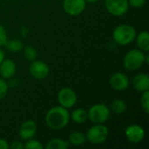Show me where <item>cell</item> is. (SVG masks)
<instances>
[{
	"instance_id": "2",
	"label": "cell",
	"mask_w": 149,
	"mask_h": 149,
	"mask_svg": "<svg viewBox=\"0 0 149 149\" xmlns=\"http://www.w3.org/2000/svg\"><path fill=\"white\" fill-rule=\"evenodd\" d=\"M149 56L148 52H144L140 49H131L123 58V67L129 72L137 71L144 65L148 64Z\"/></svg>"
},
{
	"instance_id": "19",
	"label": "cell",
	"mask_w": 149,
	"mask_h": 149,
	"mask_svg": "<svg viewBox=\"0 0 149 149\" xmlns=\"http://www.w3.org/2000/svg\"><path fill=\"white\" fill-rule=\"evenodd\" d=\"M4 46H5L6 50L9 51L10 52L17 53L19 52H22V50L24 48V44L18 38H12V39L7 40Z\"/></svg>"
},
{
	"instance_id": "5",
	"label": "cell",
	"mask_w": 149,
	"mask_h": 149,
	"mask_svg": "<svg viewBox=\"0 0 149 149\" xmlns=\"http://www.w3.org/2000/svg\"><path fill=\"white\" fill-rule=\"evenodd\" d=\"M86 141L93 145H101L109 136V129L105 124H93L86 134Z\"/></svg>"
},
{
	"instance_id": "4",
	"label": "cell",
	"mask_w": 149,
	"mask_h": 149,
	"mask_svg": "<svg viewBox=\"0 0 149 149\" xmlns=\"http://www.w3.org/2000/svg\"><path fill=\"white\" fill-rule=\"evenodd\" d=\"M88 120L93 124H105L111 116L109 107L104 103L93 105L87 111Z\"/></svg>"
},
{
	"instance_id": "16",
	"label": "cell",
	"mask_w": 149,
	"mask_h": 149,
	"mask_svg": "<svg viewBox=\"0 0 149 149\" xmlns=\"http://www.w3.org/2000/svg\"><path fill=\"white\" fill-rule=\"evenodd\" d=\"M136 45L138 49L144 52H148L149 51V33L147 31H142L140 33H137Z\"/></svg>"
},
{
	"instance_id": "25",
	"label": "cell",
	"mask_w": 149,
	"mask_h": 149,
	"mask_svg": "<svg viewBox=\"0 0 149 149\" xmlns=\"http://www.w3.org/2000/svg\"><path fill=\"white\" fill-rule=\"evenodd\" d=\"M8 40V36L5 28L0 24V47L4 46L6 41Z\"/></svg>"
},
{
	"instance_id": "26",
	"label": "cell",
	"mask_w": 149,
	"mask_h": 149,
	"mask_svg": "<svg viewBox=\"0 0 149 149\" xmlns=\"http://www.w3.org/2000/svg\"><path fill=\"white\" fill-rule=\"evenodd\" d=\"M147 0H128V4L129 6L138 9V8H141L146 4Z\"/></svg>"
},
{
	"instance_id": "22",
	"label": "cell",
	"mask_w": 149,
	"mask_h": 149,
	"mask_svg": "<svg viewBox=\"0 0 149 149\" xmlns=\"http://www.w3.org/2000/svg\"><path fill=\"white\" fill-rule=\"evenodd\" d=\"M140 105L145 113H149V91L141 93V96L140 99Z\"/></svg>"
},
{
	"instance_id": "13",
	"label": "cell",
	"mask_w": 149,
	"mask_h": 149,
	"mask_svg": "<svg viewBox=\"0 0 149 149\" xmlns=\"http://www.w3.org/2000/svg\"><path fill=\"white\" fill-rule=\"evenodd\" d=\"M16 72V63L10 58H4L3 62L0 64V77H2L4 79H10L15 76Z\"/></svg>"
},
{
	"instance_id": "8",
	"label": "cell",
	"mask_w": 149,
	"mask_h": 149,
	"mask_svg": "<svg viewBox=\"0 0 149 149\" xmlns=\"http://www.w3.org/2000/svg\"><path fill=\"white\" fill-rule=\"evenodd\" d=\"M105 7L111 15L121 17L128 11L129 4L128 0H105Z\"/></svg>"
},
{
	"instance_id": "10",
	"label": "cell",
	"mask_w": 149,
	"mask_h": 149,
	"mask_svg": "<svg viewBox=\"0 0 149 149\" xmlns=\"http://www.w3.org/2000/svg\"><path fill=\"white\" fill-rule=\"evenodd\" d=\"M146 135L145 129L143 127L138 124H132L126 127L125 129V136L127 140L132 144H139L141 143Z\"/></svg>"
},
{
	"instance_id": "3",
	"label": "cell",
	"mask_w": 149,
	"mask_h": 149,
	"mask_svg": "<svg viewBox=\"0 0 149 149\" xmlns=\"http://www.w3.org/2000/svg\"><path fill=\"white\" fill-rule=\"evenodd\" d=\"M137 31L135 28L128 24H121L117 25L113 31L112 37L114 41L119 45L126 46L135 40Z\"/></svg>"
},
{
	"instance_id": "15",
	"label": "cell",
	"mask_w": 149,
	"mask_h": 149,
	"mask_svg": "<svg viewBox=\"0 0 149 149\" xmlns=\"http://www.w3.org/2000/svg\"><path fill=\"white\" fill-rule=\"evenodd\" d=\"M70 120H72L74 123H76L78 125L84 124L88 120L87 111L81 107L75 108L70 113Z\"/></svg>"
},
{
	"instance_id": "7",
	"label": "cell",
	"mask_w": 149,
	"mask_h": 149,
	"mask_svg": "<svg viewBox=\"0 0 149 149\" xmlns=\"http://www.w3.org/2000/svg\"><path fill=\"white\" fill-rule=\"evenodd\" d=\"M29 72L33 79L43 80L48 77L50 73V68L45 62L35 59L34 61H31L29 65Z\"/></svg>"
},
{
	"instance_id": "17",
	"label": "cell",
	"mask_w": 149,
	"mask_h": 149,
	"mask_svg": "<svg viewBox=\"0 0 149 149\" xmlns=\"http://www.w3.org/2000/svg\"><path fill=\"white\" fill-rule=\"evenodd\" d=\"M68 143L69 145L74 147H80L83 146L86 142V134L80 131H75L70 134L68 137Z\"/></svg>"
},
{
	"instance_id": "24",
	"label": "cell",
	"mask_w": 149,
	"mask_h": 149,
	"mask_svg": "<svg viewBox=\"0 0 149 149\" xmlns=\"http://www.w3.org/2000/svg\"><path fill=\"white\" fill-rule=\"evenodd\" d=\"M8 90H9V85L6 79L0 77V100H3L6 96Z\"/></svg>"
},
{
	"instance_id": "30",
	"label": "cell",
	"mask_w": 149,
	"mask_h": 149,
	"mask_svg": "<svg viewBox=\"0 0 149 149\" xmlns=\"http://www.w3.org/2000/svg\"><path fill=\"white\" fill-rule=\"evenodd\" d=\"M5 58V55H4V52H3V51L1 49V47H0V64L3 62V60Z\"/></svg>"
},
{
	"instance_id": "14",
	"label": "cell",
	"mask_w": 149,
	"mask_h": 149,
	"mask_svg": "<svg viewBox=\"0 0 149 149\" xmlns=\"http://www.w3.org/2000/svg\"><path fill=\"white\" fill-rule=\"evenodd\" d=\"M132 84L133 87L140 93L149 91V75L147 72L137 73L133 78Z\"/></svg>"
},
{
	"instance_id": "29",
	"label": "cell",
	"mask_w": 149,
	"mask_h": 149,
	"mask_svg": "<svg viewBox=\"0 0 149 149\" xmlns=\"http://www.w3.org/2000/svg\"><path fill=\"white\" fill-rule=\"evenodd\" d=\"M20 33H21V36H22L23 38H25V37H27V35L29 34V29H28L26 26H23V27L21 28Z\"/></svg>"
},
{
	"instance_id": "11",
	"label": "cell",
	"mask_w": 149,
	"mask_h": 149,
	"mask_svg": "<svg viewBox=\"0 0 149 149\" xmlns=\"http://www.w3.org/2000/svg\"><path fill=\"white\" fill-rule=\"evenodd\" d=\"M129 84H130V80L128 77L125 73L120 72H117L112 74L109 79V85L111 88L118 92H122L127 90L129 86Z\"/></svg>"
},
{
	"instance_id": "23",
	"label": "cell",
	"mask_w": 149,
	"mask_h": 149,
	"mask_svg": "<svg viewBox=\"0 0 149 149\" xmlns=\"http://www.w3.org/2000/svg\"><path fill=\"white\" fill-rule=\"evenodd\" d=\"M24 148L25 149H43L44 145L38 140H35L34 138H31L30 140L25 141V143L24 144Z\"/></svg>"
},
{
	"instance_id": "1",
	"label": "cell",
	"mask_w": 149,
	"mask_h": 149,
	"mask_svg": "<svg viewBox=\"0 0 149 149\" xmlns=\"http://www.w3.org/2000/svg\"><path fill=\"white\" fill-rule=\"evenodd\" d=\"M45 121L52 130H61L70 122V113L61 106L53 107L47 111Z\"/></svg>"
},
{
	"instance_id": "18",
	"label": "cell",
	"mask_w": 149,
	"mask_h": 149,
	"mask_svg": "<svg viewBox=\"0 0 149 149\" xmlns=\"http://www.w3.org/2000/svg\"><path fill=\"white\" fill-rule=\"evenodd\" d=\"M109 108H110L111 113H113L117 115H120V114H123L127 111V105L125 100L121 99H116L111 102Z\"/></svg>"
},
{
	"instance_id": "20",
	"label": "cell",
	"mask_w": 149,
	"mask_h": 149,
	"mask_svg": "<svg viewBox=\"0 0 149 149\" xmlns=\"http://www.w3.org/2000/svg\"><path fill=\"white\" fill-rule=\"evenodd\" d=\"M69 143L67 141L60 139V138H54L50 140L46 146V149H67L69 148Z\"/></svg>"
},
{
	"instance_id": "6",
	"label": "cell",
	"mask_w": 149,
	"mask_h": 149,
	"mask_svg": "<svg viewBox=\"0 0 149 149\" xmlns=\"http://www.w3.org/2000/svg\"><path fill=\"white\" fill-rule=\"evenodd\" d=\"M57 99L59 106L66 109H71L76 105L78 97L75 91L72 90V88L63 87L58 91Z\"/></svg>"
},
{
	"instance_id": "12",
	"label": "cell",
	"mask_w": 149,
	"mask_h": 149,
	"mask_svg": "<svg viewBox=\"0 0 149 149\" xmlns=\"http://www.w3.org/2000/svg\"><path fill=\"white\" fill-rule=\"evenodd\" d=\"M37 132H38V125L32 120H27L24 121L18 129L19 137L21 138V140L24 141L31 138H34V136L37 134Z\"/></svg>"
},
{
	"instance_id": "27",
	"label": "cell",
	"mask_w": 149,
	"mask_h": 149,
	"mask_svg": "<svg viewBox=\"0 0 149 149\" xmlns=\"http://www.w3.org/2000/svg\"><path fill=\"white\" fill-rule=\"evenodd\" d=\"M9 148L11 149H23L24 143L19 141H14L10 144H9Z\"/></svg>"
},
{
	"instance_id": "31",
	"label": "cell",
	"mask_w": 149,
	"mask_h": 149,
	"mask_svg": "<svg viewBox=\"0 0 149 149\" xmlns=\"http://www.w3.org/2000/svg\"><path fill=\"white\" fill-rule=\"evenodd\" d=\"M86 3H90V4H94L97 3L100 0H85Z\"/></svg>"
},
{
	"instance_id": "9",
	"label": "cell",
	"mask_w": 149,
	"mask_h": 149,
	"mask_svg": "<svg viewBox=\"0 0 149 149\" xmlns=\"http://www.w3.org/2000/svg\"><path fill=\"white\" fill-rule=\"evenodd\" d=\"M62 7L67 15L77 17L84 12L86 3L85 0H63Z\"/></svg>"
},
{
	"instance_id": "28",
	"label": "cell",
	"mask_w": 149,
	"mask_h": 149,
	"mask_svg": "<svg viewBox=\"0 0 149 149\" xmlns=\"http://www.w3.org/2000/svg\"><path fill=\"white\" fill-rule=\"evenodd\" d=\"M9 148V143L7 141H5L3 138H0V149H8Z\"/></svg>"
},
{
	"instance_id": "21",
	"label": "cell",
	"mask_w": 149,
	"mask_h": 149,
	"mask_svg": "<svg viewBox=\"0 0 149 149\" xmlns=\"http://www.w3.org/2000/svg\"><path fill=\"white\" fill-rule=\"evenodd\" d=\"M22 51H23L24 56L26 58V60L31 62V61H34L35 59H37V58H38V51L34 46H32V45H25V46H24Z\"/></svg>"
}]
</instances>
